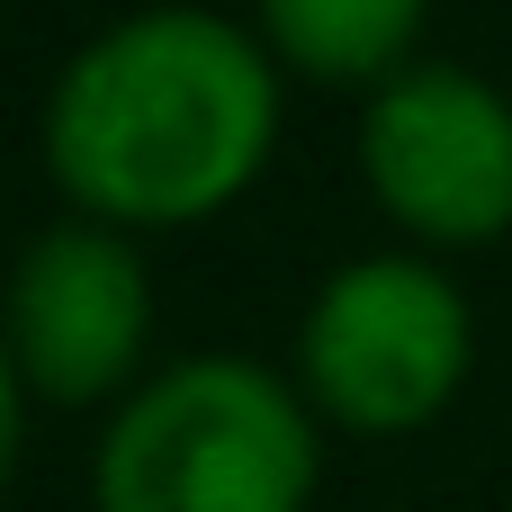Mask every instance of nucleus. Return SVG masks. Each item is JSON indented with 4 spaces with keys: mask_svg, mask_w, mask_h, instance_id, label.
Here are the masks:
<instances>
[{
    "mask_svg": "<svg viewBox=\"0 0 512 512\" xmlns=\"http://www.w3.org/2000/svg\"><path fill=\"white\" fill-rule=\"evenodd\" d=\"M270 54L216 9H144L90 36L45 99L54 180L117 225H189L270 153Z\"/></svg>",
    "mask_w": 512,
    "mask_h": 512,
    "instance_id": "nucleus-1",
    "label": "nucleus"
},
{
    "mask_svg": "<svg viewBox=\"0 0 512 512\" xmlns=\"http://www.w3.org/2000/svg\"><path fill=\"white\" fill-rule=\"evenodd\" d=\"M315 423L234 351L162 369L99 441V512H306Z\"/></svg>",
    "mask_w": 512,
    "mask_h": 512,
    "instance_id": "nucleus-2",
    "label": "nucleus"
},
{
    "mask_svg": "<svg viewBox=\"0 0 512 512\" xmlns=\"http://www.w3.org/2000/svg\"><path fill=\"white\" fill-rule=\"evenodd\" d=\"M297 369L351 432H414L468 369V306L423 261H351L315 288Z\"/></svg>",
    "mask_w": 512,
    "mask_h": 512,
    "instance_id": "nucleus-3",
    "label": "nucleus"
},
{
    "mask_svg": "<svg viewBox=\"0 0 512 512\" xmlns=\"http://www.w3.org/2000/svg\"><path fill=\"white\" fill-rule=\"evenodd\" d=\"M360 171L432 243H486L512 225V99L459 63H405L360 117Z\"/></svg>",
    "mask_w": 512,
    "mask_h": 512,
    "instance_id": "nucleus-4",
    "label": "nucleus"
},
{
    "mask_svg": "<svg viewBox=\"0 0 512 512\" xmlns=\"http://www.w3.org/2000/svg\"><path fill=\"white\" fill-rule=\"evenodd\" d=\"M144 315V261L108 225H45L9 279V369L18 387L81 405L135 369Z\"/></svg>",
    "mask_w": 512,
    "mask_h": 512,
    "instance_id": "nucleus-5",
    "label": "nucleus"
},
{
    "mask_svg": "<svg viewBox=\"0 0 512 512\" xmlns=\"http://www.w3.org/2000/svg\"><path fill=\"white\" fill-rule=\"evenodd\" d=\"M270 45L315 81H387L423 27V0H261Z\"/></svg>",
    "mask_w": 512,
    "mask_h": 512,
    "instance_id": "nucleus-6",
    "label": "nucleus"
}]
</instances>
